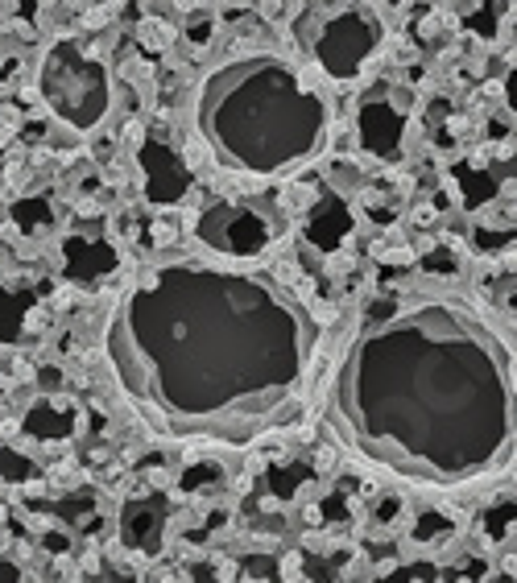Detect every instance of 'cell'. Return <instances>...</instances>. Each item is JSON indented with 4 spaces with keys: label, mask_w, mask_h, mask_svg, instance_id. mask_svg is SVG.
<instances>
[{
    "label": "cell",
    "mask_w": 517,
    "mask_h": 583,
    "mask_svg": "<svg viewBox=\"0 0 517 583\" xmlns=\"http://www.w3.org/2000/svg\"><path fill=\"white\" fill-rule=\"evenodd\" d=\"M319 323L265 269L170 261L137 278L108 327L120 389L158 435L253 443L294 422Z\"/></svg>",
    "instance_id": "obj_1"
},
{
    "label": "cell",
    "mask_w": 517,
    "mask_h": 583,
    "mask_svg": "<svg viewBox=\"0 0 517 583\" xmlns=\"http://www.w3.org/2000/svg\"><path fill=\"white\" fill-rule=\"evenodd\" d=\"M336 406L373 464L435 488L513 459V356L451 298L373 302L340 368Z\"/></svg>",
    "instance_id": "obj_2"
},
{
    "label": "cell",
    "mask_w": 517,
    "mask_h": 583,
    "mask_svg": "<svg viewBox=\"0 0 517 583\" xmlns=\"http://www.w3.org/2000/svg\"><path fill=\"white\" fill-rule=\"evenodd\" d=\"M199 133L236 174H286L327 141V104L273 54L236 58L211 71L199 91Z\"/></svg>",
    "instance_id": "obj_3"
},
{
    "label": "cell",
    "mask_w": 517,
    "mask_h": 583,
    "mask_svg": "<svg viewBox=\"0 0 517 583\" xmlns=\"http://www.w3.org/2000/svg\"><path fill=\"white\" fill-rule=\"evenodd\" d=\"M38 91H42L46 108L58 120H67L71 129H96L112 104L108 67L71 38L54 42L46 50L42 71H38Z\"/></svg>",
    "instance_id": "obj_4"
},
{
    "label": "cell",
    "mask_w": 517,
    "mask_h": 583,
    "mask_svg": "<svg viewBox=\"0 0 517 583\" xmlns=\"http://www.w3.org/2000/svg\"><path fill=\"white\" fill-rule=\"evenodd\" d=\"M298 42L307 54L331 75V79H356L369 63V54L381 42V21L369 9L356 5H331V9H307L298 21Z\"/></svg>",
    "instance_id": "obj_5"
},
{
    "label": "cell",
    "mask_w": 517,
    "mask_h": 583,
    "mask_svg": "<svg viewBox=\"0 0 517 583\" xmlns=\"http://www.w3.org/2000/svg\"><path fill=\"white\" fill-rule=\"evenodd\" d=\"M195 232L220 257H261L273 240V224L265 211L257 203H240V199L211 203L199 216Z\"/></svg>",
    "instance_id": "obj_6"
},
{
    "label": "cell",
    "mask_w": 517,
    "mask_h": 583,
    "mask_svg": "<svg viewBox=\"0 0 517 583\" xmlns=\"http://www.w3.org/2000/svg\"><path fill=\"white\" fill-rule=\"evenodd\" d=\"M356 129H360V145L369 149L373 158H398L402 137H406V108L393 104L389 91H373V96L360 104Z\"/></svg>",
    "instance_id": "obj_7"
},
{
    "label": "cell",
    "mask_w": 517,
    "mask_h": 583,
    "mask_svg": "<svg viewBox=\"0 0 517 583\" xmlns=\"http://www.w3.org/2000/svg\"><path fill=\"white\" fill-rule=\"evenodd\" d=\"M141 166H145V174H149V199H158V203H174V199H182L187 195V170H182V162L174 158L170 149H162V145H141Z\"/></svg>",
    "instance_id": "obj_8"
},
{
    "label": "cell",
    "mask_w": 517,
    "mask_h": 583,
    "mask_svg": "<svg viewBox=\"0 0 517 583\" xmlns=\"http://www.w3.org/2000/svg\"><path fill=\"white\" fill-rule=\"evenodd\" d=\"M493 583H513V579H505V575H501V579H493Z\"/></svg>",
    "instance_id": "obj_9"
}]
</instances>
